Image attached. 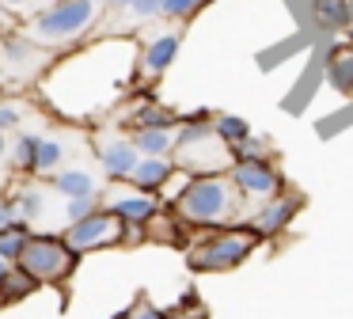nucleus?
Returning a JSON list of instances; mask_svg holds the SVG:
<instances>
[{
  "mask_svg": "<svg viewBox=\"0 0 353 319\" xmlns=\"http://www.w3.org/2000/svg\"><path fill=\"white\" fill-rule=\"evenodd\" d=\"M125 316L130 319H171V311H163V308H156L152 300H148L145 293L137 296V300L130 304V308H125Z\"/></svg>",
  "mask_w": 353,
  "mask_h": 319,
  "instance_id": "26",
  "label": "nucleus"
},
{
  "mask_svg": "<svg viewBox=\"0 0 353 319\" xmlns=\"http://www.w3.org/2000/svg\"><path fill=\"white\" fill-rule=\"evenodd\" d=\"M141 46L125 35H103L77 46L69 53H57L50 72L39 80V95L57 118L84 126L118 106V99L141 80L137 76Z\"/></svg>",
  "mask_w": 353,
  "mask_h": 319,
  "instance_id": "1",
  "label": "nucleus"
},
{
  "mask_svg": "<svg viewBox=\"0 0 353 319\" xmlns=\"http://www.w3.org/2000/svg\"><path fill=\"white\" fill-rule=\"evenodd\" d=\"M145 126H179V110L156 103V99H145L125 114V129H145Z\"/></svg>",
  "mask_w": 353,
  "mask_h": 319,
  "instance_id": "19",
  "label": "nucleus"
},
{
  "mask_svg": "<svg viewBox=\"0 0 353 319\" xmlns=\"http://www.w3.org/2000/svg\"><path fill=\"white\" fill-rule=\"evenodd\" d=\"M247 197L239 194L236 179L228 171H209V175H190L183 190L171 197V209L186 220V228H221L236 224L243 213Z\"/></svg>",
  "mask_w": 353,
  "mask_h": 319,
  "instance_id": "3",
  "label": "nucleus"
},
{
  "mask_svg": "<svg viewBox=\"0 0 353 319\" xmlns=\"http://www.w3.org/2000/svg\"><path fill=\"white\" fill-rule=\"evenodd\" d=\"M315 23L327 30H342L353 23V0H315Z\"/></svg>",
  "mask_w": 353,
  "mask_h": 319,
  "instance_id": "21",
  "label": "nucleus"
},
{
  "mask_svg": "<svg viewBox=\"0 0 353 319\" xmlns=\"http://www.w3.org/2000/svg\"><path fill=\"white\" fill-rule=\"evenodd\" d=\"M228 175L236 179L239 194H243L247 202H259V205L285 190V179H281V171H277L274 156H239Z\"/></svg>",
  "mask_w": 353,
  "mask_h": 319,
  "instance_id": "10",
  "label": "nucleus"
},
{
  "mask_svg": "<svg viewBox=\"0 0 353 319\" xmlns=\"http://www.w3.org/2000/svg\"><path fill=\"white\" fill-rule=\"evenodd\" d=\"M103 19H107V0H54L39 15L19 23V30L46 50L69 53L92 35H99Z\"/></svg>",
  "mask_w": 353,
  "mask_h": 319,
  "instance_id": "2",
  "label": "nucleus"
},
{
  "mask_svg": "<svg viewBox=\"0 0 353 319\" xmlns=\"http://www.w3.org/2000/svg\"><path fill=\"white\" fill-rule=\"evenodd\" d=\"M103 205H107L110 213H118L125 224H148V220L163 209L160 194H148V190L133 186V182H110V186L103 190Z\"/></svg>",
  "mask_w": 353,
  "mask_h": 319,
  "instance_id": "11",
  "label": "nucleus"
},
{
  "mask_svg": "<svg viewBox=\"0 0 353 319\" xmlns=\"http://www.w3.org/2000/svg\"><path fill=\"white\" fill-rule=\"evenodd\" d=\"M179 46H183V27H163L152 35L141 38V61H137V76L141 80H160L171 68V61L179 57Z\"/></svg>",
  "mask_w": 353,
  "mask_h": 319,
  "instance_id": "12",
  "label": "nucleus"
},
{
  "mask_svg": "<svg viewBox=\"0 0 353 319\" xmlns=\"http://www.w3.org/2000/svg\"><path fill=\"white\" fill-rule=\"evenodd\" d=\"M304 209V194L300 190H281V194H274L270 202H262V209L251 217V228L266 240V235H281L285 228L296 220V213Z\"/></svg>",
  "mask_w": 353,
  "mask_h": 319,
  "instance_id": "13",
  "label": "nucleus"
},
{
  "mask_svg": "<svg viewBox=\"0 0 353 319\" xmlns=\"http://www.w3.org/2000/svg\"><path fill=\"white\" fill-rule=\"evenodd\" d=\"M57 53L27 38L19 27L0 35V88H39Z\"/></svg>",
  "mask_w": 353,
  "mask_h": 319,
  "instance_id": "6",
  "label": "nucleus"
},
{
  "mask_svg": "<svg viewBox=\"0 0 353 319\" xmlns=\"http://www.w3.org/2000/svg\"><path fill=\"white\" fill-rule=\"evenodd\" d=\"M0 160H8V133L0 129Z\"/></svg>",
  "mask_w": 353,
  "mask_h": 319,
  "instance_id": "28",
  "label": "nucleus"
},
{
  "mask_svg": "<svg viewBox=\"0 0 353 319\" xmlns=\"http://www.w3.org/2000/svg\"><path fill=\"white\" fill-rule=\"evenodd\" d=\"M39 137L34 129H19L8 141V167L16 175H34V152H39Z\"/></svg>",
  "mask_w": 353,
  "mask_h": 319,
  "instance_id": "18",
  "label": "nucleus"
},
{
  "mask_svg": "<svg viewBox=\"0 0 353 319\" xmlns=\"http://www.w3.org/2000/svg\"><path fill=\"white\" fill-rule=\"evenodd\" d=\"M175 175H179L175 156H141V164H137V171H133L130 182L141 190H148V194H163Z\"/></svg>",
  "mask_w": 353,
  "mask_h": 319,
  "instance_id": "16",
  "label": "nucleus"
},
{
  "mask_svg": "<svg viewBox=\"0 0 353 319\" xmlns=\"http://www.w3.org/2000/svg\"><path fill=\"white\" fill-rule=\"evenodd\" d=\"M65 202V224H77L88 213L103 209V194H88V197H61Z\"/></svg>",
  "mask_w": 353,
  "mask_h": 319,
  "instance_id": "24",
  "label": "nucleus"
},
{
  "mask_svg": "<svg viewBox=\"0 0 353 319\" xmlns=\"http://www.w3.org/2000/svg\"><path fill=\"white\" fill-rule=\"evenodd\" d=\"M103 171H92V167H84V164H65L61 171H54L50 175V186H54V194L57 197H88V194H103V179H99Z\"/></svg>",
  "mask_w": 353,
  "mask_h": 319,
  "instance_id": "15",
  "label": "nucleus"
},
{
  "mask_svg": "<svg viewBox=\"0 0 353 319\" xmlns=\"http://www.w3.org/2000/svg\"><path fill=\"white\" fill-rule=\"evenodd\" d=\"M114 319H130V316H125V311H122V316H114Z\"/></svg>",
  "mask_w": 353,
  "mask_h": 319,
  "instance_id": "30",
  "label": "nucleus"
},
{
  "mask_svg": "<svg viewBox=\"0 0 353 319\" xmlns=\"http://www.w3.org/2000/svg\"><path fill=\"white\" fill-rule=\"evenodd\" d=\"M205 0H163V19H190Z\"/></svg>",
  "mask_w": 353,
  "mask_h": 319,
  "instance_id": "27",
  "label": "nucleus"
},
{
  "mask_svg": "<svg viewBox=\"0 0 353 319\" xmlns=\"http://www.w3.org/2000/svg\"><path fill=\"white\" fill-rule=\"evenodd\" d=\"M27 240H31V224H8V228H0V255L8 258V262H19V258H23Z\"/></svg>",
  "mask_w": 353,
  "mask_h": 319,
  "instance_id": "23",
  "label": "nucleus"
},
{
  "mask_svg": "<svg viewBox=\"0 0 353 319\" xmlns=\"http://www.w3.org/2000/svg\"><path fill=\"white\" fill-rule=\"evenodd\" d=\"M262 235L251 224H228V228H213L205 240L186 247V266L194 273H228L236 266H243L247 258L259 251Z\"/></svg>",
  "mask_w": 353,
  "mask_h": 319,
  "instance_id": "5",
  "label": "nucleus"
},
{
  "mask_svg": "<svg viewBox=\"0 0 353 319\" xmlns=\"http://www.w3.org/2000/svg\"><path fill=\"white\" fill-rule=\"evenodd\" d=\"M216 114L213 110H194V114H179V148H175V164L190 175H209V171H232L236 152L221 141L213 126Z\"/></svg>",
  "mask_w": 353,
  "mask_h": 319,
  "instance_id": "4",
  "label": "nucleus"
},
{
  "mask_svg": "<svg viewBox=\"0 0 353 319\" xmlns=\"http://www.w3.org/2000/svg\"><path fill=\"white\" fill-rule=\"evenodd\" d=\"M39 289H42V281L34 278V273H27L19 262H12V270L0 278V296H4V304H16V300H23V296L39 293Z\"/></svg>",
  "mask_w": 353,
  "mask_h": 319,
  "instance_id": "20",
  "label": "nucleus"
},
{
  "mask_svg": "<svg viewBox=\"0 0 353 319\" xmlns=\"http://www.w3.org/2000/svg\"><path fill=\"white\" fill-rule=\"evenodd\" d=\"M23 118H27L23 99H0V129H4V133L23 129Z\"/></svg>",
  "mask_w": 353,
  "mask_h": 319,
  "instance_id": "25",
  "label": "nucleus"
},
{
  "mask_svg": "<svg viewBox=\"0 0 353 319\" xmlns=\"http://www.w3.org/2000/svg\"><path fill=\"white\" fill-rule=\"evenodd\" d=\"M213 126H216V133H221V141L228 144L232 152H236L239 144H247V141L254 137V133H251V126H247V122L239 118V114H216V118H213Z\"/></svg>",
  "mask_w": 353,
  "mask_h": 319,
  "instance_id": "22",
  "label": "nucleus"
},
{
  "mask_svg": "<svg viewBox=\"0 0 353 319\" xmlns=\"http://www.w3.org/2000/svg\"><path fill=\"white\" fill-rule=\"evenodd\" d=\"M0 308H4V296H0Z\"/></svg>",
  "mask_w": 353,
  "mask_h": 319,
  "instance_id": "31",
  "label": "nucleus"
},
{
  "mask_svg": "<svg viewBox=\"0 0 353 319\" xmlns=\"http://www.w3.org/2000/svg\"><path fill=\"white\" fill-rule=\"evenodd\" d=\"M92 152H95V164H99L107 182H130L141 164L137 141H133V133H122V129H95Z\"/></svg>",
  "mask_w": 353,
  "mask_h": 319,
  "instance_id": "8",
  "label": "nucleus"
},
{
  "mask_svg": "<svg viewBox=\"0 0 353 319\" xmlns=\"http://www.w3.org/2000/svg\"><path fill=\"white\" fill-rule=\"evenodd\" d=\"M65 240H69L80 255L107 251V247H122L125 243V220L103 205V209L88 213L84 220H77V224H65Z\"/></svg>",
  "mask_w": 353,
  "mask_h": 319,
  "instance_id": "9",
  "label": "nucleus"
},
{
  "mask_svg": "<svg viewBox=\"0 0 353 319\" xmlns=\"http://www.w3.org/2000/svg\"><path fill=\"white\" fill-rule=\"evenodd\" d=\"M77 262H80V251L65 235H54V232H31L23 258H19V266L27 273H34L42 285H65L77 270Z\"/></svg>",
  "mask_w": 353,
  "mask_h": 319,
  "instance_id": "7",
  "label": "nucleus"
},
{
  "mask_svg": "<svg viewBox=\"0 0 353 319\" xmlns=\"http://www.w3.org/2000/svg\"><path fill=\"white\" fill-rule=\"evenodd\" d=\"M12 270V262H8V258H4V255H0V278H4V273H8Z\"/></svg>",
  "mask_w": 353,
  "mask_h": 319,
  "instance_id": "29",
  "label": "nucleus"
},
{
  "mask_svg": "<svg viewBox=\"0 0 353 319\" xmlns=\"http://www.w3.org/2000/svg\"><path fill=\"white\" fill-rule=\"evenodd\" d=\"M84 137L77 129H61V133H42L39 137V152H34V175L50 179L54 171H61L65 164H72V148H80Z\"/></svg>",
  "mask_w": 353,
  "mask_h": 319,
  "instance_id": "14",
  "label": "nucleus"
},
{
  "mask_svg": "<svg viewBox=\"0 0 353 319\" xmlns=\"http://www.w3.org/2000/svg\"><path fill=\"white\" fill-rule=\"evenodd\" d=\"M137 141L141 156H175L179 148V126H145V129H130Z\"/></svg>",
  "mask_w": 353,
  "mask_h": 319,
  "instance_id": "17",
  "label": "nucleus"
}]
</instances>
